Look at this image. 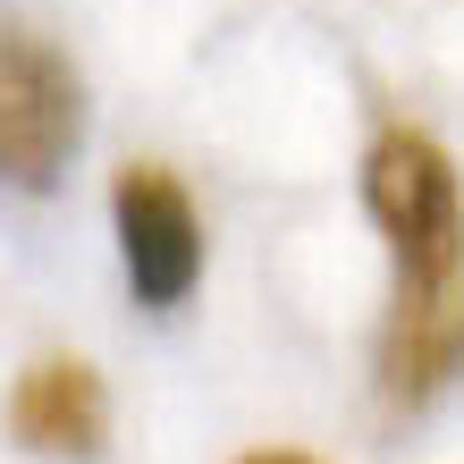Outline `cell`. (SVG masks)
<instances>
[{"label":"cell","instance_id":"1","mask_svg":"<svg viewBox=\"0 0 464 464\" xmlns=\"http://www.w3.org/2000/svg\"><path fill=\"white\" fill-rule=\"evenodd\" d=\"M363 211L389 237L397 279H456L464 270V186L440 135L389 127L363 152Z\"/></svg>","mask_w":464,"mask_h":464},{"label":"cell","instance_id":"2","mask_svg":"<svg viewBox=\"0 0 464 464\" xmlns=\"http://www.w3.org/2000/svg\"><path fill=\"white\" fill-rule=\"evenodd\" d=\"M76 135H85V85L51 43L0 34V186H60Z\"/></svg>","mask_w":464,"mask_h":464},{"label":"cell","instance_id":"3","mask_svg":"<svg viewBox=\"0 0 464 464\" xmlns=\"http://www.w3.org/2000/svg\"><path fill=\"white\" fill-rule=\"evenodd\" d=\"M111 228H119V270L135 287V304L169 313L203 279V220L186 203V186L160 160H127L111 186Z\"/></svg>","mask_w":464,"mask_h":464},{"label":"cell","instance_id":"4","mask_svg":"<svg viewBox=\"0 0 464 464\" xmlns=\"http://www.w3.org/2000/svg\"><path fill=\"white\" fill-rule=\"evenodd\" d=\"M464 372V270L456 279H397L389 330H380V397L430 405Z\"/></svg>","mask_w":464,"mask_h":464},{"label":"cell","instance_id":"5","mask_svg":"<svg viewBox=\"0 0 464 464\" xmlns=\"http://www.w3.org/2000/svg\"><path fill=\"white\" fill-rule=\"evenodd\" d=\"M9 430L25 456H51V464H93L111 448V389L85 354H43V363L17 372V397H9Z\"/></svg>","mask_w":464,"mask_h":464},{"label":"cell","instance_id":"6","mask_svg":"<svg viewBox=\"0 0 464 464\" xmlns=\"http://www.w3.org/2000/svg\"><path fill=\"white\" fill-rule=\"evenodd\" d=\"M245 464H313V456H287V448H270V456H245Z\"/></svg>","mask_w":464,"mask_h":464}]
</instances>
